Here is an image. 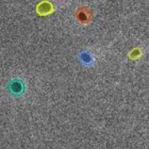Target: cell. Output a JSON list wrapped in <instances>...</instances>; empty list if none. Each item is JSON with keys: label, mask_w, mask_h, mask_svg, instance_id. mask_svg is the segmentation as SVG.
Returning a JSON list of instances; mask_svg holds the SVG:
<instances>
[{"label": "cell", "mask_w": 149, "mask_h": 149, "mask_svg": "<svg viewBox=\"0 0 149 149\" xmlns=\"http://www.w3.org/2000/svg\"><path fill=\"white\" fill-rule=\"evenodd\" d=\"M6 88L12 96H22L26 92V84L22 79H12L9 82Z\"/></svg>", "instance_id": "obj_1"}, {"label": "cell", "mask_w": 149, "mask_h": 149, "mask_svg": "<svg viewBox=\"0 0 149 149\" xmlns=\"http://www.w3.org/2000/svg\"><path fill=\"white\" fill-rule=\"evenodd\" d=\"M40 14H48V13H50L51 11H52V8H51V6L50 4H48L47 2H43L40 3Z\"/></svg>", "instance_id": "obj_4"}, {"label": "cell", "mask_w": 149, "mask_h": 149, "mask_svg": "<svg viewBox=\"0 0 149 149\" xmlns=\"http://www.w3.org/2000/svg\"><path fill=\"white\" fill-rule=\"evenodd\" d=\"M79 61L81 62V64L84 66H87V67H91V66L94 65L95 63V59H94L93 53L90 52L88 50H83L79 53Z\"/></svg>", "instance_id": "obj_3"}, {"label": "cell", "mask_w": 149, "mask_h": 149, "mask_svg": "<svg viewBox=\"0 0 149 149\" xmlns=\"http://www.w3.org/2000/svg\"><path fill=\"white\" fill-rule=\"evenodd\" d=\"M54 1H58V2H62V1H65V0H54Z\"/></svg>", "instance_id": "obj_5"}, {"label": "cell", "mask_w": 149, "mask_h": 149, "mask_svg": "<svg viewBox=\"0 0 149 149\" xmlns=\"http://www.w3.org/2000/svg\"><path fill=\"white\" fill-rule=\"evenodd\" d=\"M92 16H93V12L87 6H81L76 12V18L82 25L88 24L92 19Z\"/></svg>", "instance_id": "obj_2"}]
</instances>
